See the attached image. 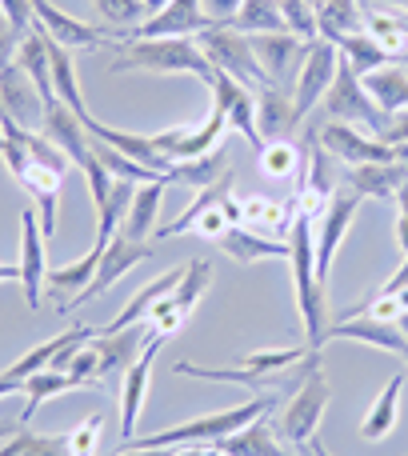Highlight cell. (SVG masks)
<instances>
[{"mask_svg":"<svg viewBox=\"0 0 408 456\" xmlns=\"http://www.w3.org/2000/svg\"><path fill=\"white\" fill-rule=\"evenodd\" d=\"M20 40H24V32L16 28V24L4 16V8H0V69H8V64L16 61V53H20Z\"/></svg>","mask_w":408,"mask_h":456,"instance_id":"42","label":"cell"},{"mask_svg":"<svg viewBox=\"0 0 408 456\" xmlns=\"http://www.w3.org/2000/svg\"><path fill=\"white\" fill-rule=\"evenodd\" d=\"M396 324H401V332L408 337V313H404V316H401V321H396Z\"/></svg>","mask_w":408,"mask_h":456,"instance_id":"55","label":"cell"},{"mask_svg":"<svg viewBox=\"0 0 408 456\" xmlns=\"http://www.w3.org/2000/svg\"><path fill=\"white\" fill-rule=\"evenodd\" d=\"M289 268H292V289H297L300 321H305V345L324 348V332H329V289L316 281L313 216L300 213V208H297L292 228H289Z\"/></svg>","mask_w":408,"mask_h":456,"instance_id":"2","label":"cell"},{"mask_svg":"<svg viewBox=\"0 0 408 456\" xmlns=\"http://www.w3.org/2000/svg\"><path fill=\"white\" fill-rule=\"evenodd\" d=\"M0 152H4V133H0Z\"/></svg>","mask_w":408,"mask_h":456,"instance_id":"56","label":"cell"},{"mask_svg":"<svg viewBox=\"0 0 408 456\" xmlns=\"http://www.w3.org/2000/svg\"><path fill=\"white\" fill-rule=\"evenodd\" d=\"M216 248L228 252L236 265H257V260H268V256H289V236L276 240V236H265V232H252V228H244V224H233L216 240Z\"/></svg>","mask_w":408,"mask_h":456,"instance_id":"25","label":"cell"},{"mask_svg":"<svg viewBox=\"0 0 408 456\" xmlns=\"http://www.w3.org/2000/svg\"><path fill=\"white\" fill-rule=\"evenodd\" d=\"M252 40V53L260 61V72H265L268 85L276 88H297V77L305 69V56L313 48V40H300L292 32H260Z\"/></svg>","mask_w":408,"mask_h":456,"instance_id":"9","label":"cell"},{"mask_svg":"<svg viewBox=\"0 0 408 456\" xmlns=\"http://www.w3.org/2000/svg\"><path fill=\"white\" fill-rule=\"evenodd\" d=\"M332 401V388L324 369L316 364L297 388H292L289 404H284L281 420H276V433H281L284 444H292V452H305L308 444L316 441V428H321V417Z\"/></svg>","mask_w":408,"mask_h":456,"instance_id":"4","label":"cell"},{"mask_svg":"<svg viewBox=\"0 0 408 456\" xmlns=\"http://www.w3.org/2000/svg\"><path fill=\"white\" fill-rule=\"evenodd\" d=\"M241 4H244V0H200L204 16H208L212 24H228L236 12H241Z\"/></svg>","mask_w":408,"mask_h":456,"instance_id":"45","label":"cell"},{"mask_svg":"<svg viewBox=\"0 0 408 456\" xmlns=\"http://www.w3.org/2000/svg\"><path fill=\"white\" fill-rule=\"evenodd\" d=\"M305 125L297 112V101H292V88H276L265 85L257 93V128H260V141H289V133Z\"/></svg>","mask_w":408,"mask_h":456,"instance_id":"19","label":"cell"},{"mask_svg":"<svg viewBox=\"0 0 408 456\" xmlns=\"http://www.w3.org/2000/svg\"><path fill=\"white\" fill-rule=\"evenodd\" d=\"M340 56H345L348 64H353V72L356 77H369V72H377V69H388V64H393V56L385 53V48L377 45V40L369 37V32H356V37H345L340 40Z\"/></svg>","mask_w":408,"mask_h":456,"instance_id":"36","label":"cell"},{"mask_svg":"<svg viewBox=\"0 0 408 456\" xmlns=\"http://www.w3.org/2000/svg\"><path fill=\"white\" fill-rule=\"evenodd\" d=\"M181 276H184V265H181V268H168L165 276H157V281H149L141 292H136L133 300H128L125 308H120L117 316H112L109 324H104V329H96V332H120V329H133V324H144V321H149V313H152V308H157L160 300H165L168 292L176 289V284H181Z\"/></svg>","mask_w":408,"mask_h":456,"instance_id":"24","label":"cell"},{"mask_svg":"<svg viewBox=\"0 0 408 456\" xmlns=\"http://www.w3.org/2000/svg\"><path fill=\"white\" fill-rule=\"evenodd\" d=\"M16 428H20V420H12V425H0V444H4V441H8V436H12V433H16Z\"/></svg>","mask_w":408,"mask_h":456,"instance_id":"52","label":"cell"},{"mask_svg":"<svg viewBox=\"0 0 408 456\" xmlns=\"http://www.w3.org/2000/svg\"><path fill=\"white\" fill-rule=\"evenodd\" d=\"M204 28H212V20L204 16L200 0H168L165 12L149 16L141 28L128 32V40H136V37H197Z\"/></svg>","mask_w":408,"mask_h":456,"instance_id":"20","label":"cell"},{"mask_svg":"<svg viewBox=\"0 0 408 456\" xmlns=\"http://www.w3.org/2000/svg\"><path fill=\"white\" fill-rule=\"evenodd\" d=\"M93 8L112 24V28H125V32L141 28L144 16H149L144 12V0H93Z\"/></svg>","mask_w":408,"mask_h":456,"instance_id":"38","label":"cell"},{"mask_svg":"<svg viewBox=\"0 0 408 456\" xmlns=\"http://www.w3.org/2000/svg\"><path fill=\"white\" fill-rule=\"evenodd\" d=\"M173 456H220V452L208 449V444H192V449H176Z\"/></svg>","mask_w":408,"mask_h":456,"instance_id":"48","label":"cell"},{"mask_svg":"<svg viewBox=\"0 0 408 456\" xmlns=\"http://www.w3.org/2000/svg\"><path fill=\"white\" fill-rule=\"evenodd\" d=\"M45 96H40L37 80L29 77V72L20 69V64H8V69H0V117L16 120L20 128H29V133H40L45 128Z\"/></svg>","mask_w":408,"mask_h":456,"instance_id":"12","label":"cell"},{"mask_svg":"<svg viewBox=\"0 0 408 456\" xmlns=\"http://www.w3.org/2000/svg\"><path fill=\"white\" fill-rule=\"evenodd\" d=\"M369 197H361L356 189H348V184H340L337 192H332V200L324 205V213L313 221V240H316V281L329 289V276H332V256H337V248L345 244L348 228H353L356 213H361V205Z\"/></svg>","mask_w":408,"mask_h":456,"instance_id":"8","label":"cell"},{"mask_svg":"<svg viewBox=\"0 0 408 456\" xmlns=\"http://www.w3.org/2000/svg\"><path fill=\"white\" fill-rule=\"evenodd\" d=\"M12 393H24V380H12L8 372H0V396H12Z\"/></svg>","mask_w":408,"mask_h":456,"instance_id":"46","label":"cell"},{"mask_svg":"<svg viewBox=\"0 0 408 456\" xmlns=\"http://www.w3.org/2000/svg\"><path fill=\"white\" fill-rule=\"evenodd\" d=\"M220 456H289L281 449V433H276V425H268L265 417L249 420L244 428H236L233 436H224V441L212 444Z\"/></svg>","mask_w":408,"mask_h":456,"instance_id":"27","label":"cell"},{"mask_svg":"<svg viewBox=\"0 0 408 456\" xmlns=\"http://www.w3.org/2000/svg\"><path fill=\"white\" fill-rule=\"evenodd\" d=\"M20 281V265H0V284Z\"/></svg>","mask_w":408,"mask_h":456,"instance_id":"50","label":"cell"},{"mask_svg":"<svg viewBox=\"0 0 408 456\" xmlns=\"http://www.w3.org/2000/svg\"><path fill=\"white\" fill-rule=\"evenodd\" d=\"M321 112L324 120H345V125H361L369 128L372 136H380V128H385V112H380V104L369 96V88H364V80L353 72V64L340 56V69H337V80H332V88L324 93L321 101Z\"/></svg>","mask_w":408,"mask_h":456,"instance_id":"6","label":"cell"},{"mask_svg":"<svg viewBox=\"0 0 408 456\" xmlns=\"http://www.w3.org/2000/svg\"><path fill=\"white\" fill-rule=\"evenodd\" d=\"M165 4H168V0H144V12L157 16V12H165ZM149 16H144V20H149Z\"/></svg>","mask_w":408,"mask_h":456,"instance_id":"51","label":"cell"},{"mask_svg":"<svg viewBox=\"0 0 408 456\" xmlns=\"http://www.w3.org/2000/svg\"><path fill=\"white\" fill-rule=\"evenodd\" d=\"M45 232H40V216L37 208H24L20 213V289L29 308H40V289H45L48 273H45Z\"/></svg>","mask_w":408,"mask_h":456,"instance_id":"18","label":"cell"},{"mask_svg":"<svg viewBox=\"0 0 408 456\" xmlns=\"http://www.w3.org/2000/svg\"><path fill=\"white\" fill-rule=\"evenodd\" d=\"M337 69H340V48L329 45V40H313V48H308V56H305V69H300V77H297V88H292L300 120H308V112L321 109L324 93H329L332 80H337Z\"/></svg>","mask_w":408,"mask_h":456,"instance_id":"13","label":"cell"},{"mask_svg":"<svg viewBox=\"0 0 408 456\" xmlns=\"http://www.w3.org/2000/svg\"><path fill=\"white\" fill-rule=\"evenodd\" d=\"M297 208H300L297 197H249V200H241V224L252 228V232H265V236L284 240Z\"/></svg>","mask_w":408,"mask_h":456,"instance_id":"22","label":"cell"},{"mask_svg":"<svg viewBox=\"0 0 408 456\" xmlns=\"http://www.w3.org/2000/svg\"><path fill=\"white\" fill-rule=\"evenodd\" d=\"M20 428H24V425H20ZM20 428H16V433L8 436L4 444H0V456H20V444H24V441H20Z\"/></svg>","mask_w":408,"mask_h":456,"instance_id":"47","label":"cell"},{"mask_svg":"<svg viewBox=\"0 0 408 456\" xmlns=\"http://www.w3.org/2000/svg\"><path fill=\"white\" fill-rule=\"evenodd\" d=\"M64 372L72 377V385H77V388L96 385V348H93V340L77 348V356L69 361V369H64Z\"/></svg>","mask_w":408,"mask_h":456,"instance_id":"41","label":"cell"},{"mask_svg":"<svg viewBox=\"0 0 408 456\" xmlns=\"http://www.w3.org/2000/svg\"><path fill=\"white\" fill-rule=\"evenodd\" d=\"M308 133L324 144V152L340 160V165L356 168V165H388V160H401L393 144H385L380 136H372L361 125H345V120H313Z\"/></svg>","mask_w":408,"mask_h":456,"instance_id":"7","label":"cell"},{"mask_svg":"<svg viewBox=\"0 0 408 456\" xmlns=\"http://www.w3.org/2000/svg\"><path fill=\"white\" fill-rule=\"evenodd\" d=\"M224 173H228L224 149H212V152H204V157H197V160H176V165L168 168V181L189 184V189H208V184H216Z\"/></svg>","mask_w":408,"mask_h":456,"instance_id":"32","label":"cell"},{"mask_svg":"<svg viewBox=\"0 0 408 456\" xmlns=\"http://www.w3.org/2000/svg\"><path fill=\"white\" fill-rule=\"evenodd\" d=\"M396 216H401V221H408V184H404V189L401 192H396Z\"/></svg>","mask_w":408,"mask_h":456,"instance_id":"49","label":"cell"},{"mask_svg":"<svg viewBox=\"0 0 408 456\" xmlns=\"http://www.w3.org/2000/svg\"><path fill=\"white\" fill-rule=\"evenodd\" d=\"M88 136H96V141H104L109 149H117V152H125L128 160H136V165H144V168H157V173H165L168 176V168H173V160L165 157V152L157 149V141H152V133H120V128H112V125H101V120H88ZM173 184V181H168Z\"/></svg>","mask_w":408,"mask_h":456,"instance_id":"21","label":"cell"},{"mask_svg":"<svg viewBox=\"0 0 408 456\" xmlns=\"http://www.w3.org/2000/svg\"><path fill=\"white\" fill-rule=\"evenodd\" d=\"M380 141L385 144H408V109L388 112L385 128H380Z\"/></svg>","mask_w":408,"mask_h":456,"instance_id":"44","label":"cell"},{"mask_svg":"<svg viewBox=\"0 0 408 456\" xmlns=\"http://www.w3.org/2000/svg\"><path fill=\"white\" fill-rule=\"evenodd\" d=\"M208 284H212V260H184V276H181V284H176L173 292H168L165 300H160L157 308L149 313V324L157 332H165V337H173L176 329L184 324V316L197 308V300L208 292Z\"/></svg>","mask_w":408,"mask_h":456,"instance_id":"10","label":"cell"},{"mask_svg":"<svg viewBox=\"0 0 408 456\" xmlns=\"http://www.w3.org/2000/svg\"><path fill=\"white\" fill-rule=\"evenodd\" d=\"M345 184L369 200H388L408 184V160H388V165H356L345 173Z\"/></svg>","mask_w":408,"mask_h":456,"instance_id":"23","label":"cell"},{"mask_svg":"<svg viewBox=\"0 0 408 456\" xmlns=\"http://www.w3.org/2000/svg\"><path fill=\"white\" fill-rule=\"evenodd\" d=\"M212 104H216V109L228 117V125H233L236 133H241L244 141L252 144V152L265 149V141H260V128H257V93H252V88L236 85L233 77L216 72V80H212Z\"/></svg>","mask_w":408,"mask_h":456,"instance_id":"17","label":"cell"},{"mask_svg":"<svg viewBox=\"0 0 408 456\" xmlns=\"http://www.w3.org/2000/svg\"><path fill=\"white\" fill-rule=\"evenodd\" d=\"M224 28H236L244 37H260V32H289L281 16V0H244L241 12L224 24Z\"/></svg>","mask_w":408,"mask_h":456,"instance_id":"34","label":"cell"},{"mask_svg":"<svg viewBox=\"0 0 408 456\" xmlns=\"http://www.w3.org/2000/svg\"><path fill=\"white\" fill-rule=\"evenodd\" d=\"M197 48L204 56H208V64L216 72H224V77H233L236 85L252 88V93H260V88L268 85L265 72H260V61L257 53H252V40L244 37V32L236 28H224V24H212V28L197 32Z\"/></svg>","mask_w":408,"mask_h":456,"instance_id":"5","label":"cell"},{"mask_svg":"<svg viewBox=\"0 0 408 456\" xmlns=\"http://www.w3.org/2000/svg\"><path fill=\"white\" fill-rule=\"evenodd\" d=\"M160 200H165V181L136 184L133 208H128L125 228H120V232L133 236V240H149V236H152V224H157V213H160Z\"/></svg>","mask_w":408,"mask_h":456,"instance_id":"29","label":"cell"},{"mask_svg":"<svg viewBox=\"0 0 408 456\" xmlns=\"http://www.w3.org/2000/svg\"><path fill=\"white\" fill-rule=\"evenodd\" d=\"M109 72H189V77L204 80L212 88L216 69L208 64V56L197 48L192 37H136V40H117L112 45V64Z\"/></svg>","mask_w":408,"mask_h":456,"instance_id":"1","label":"cell"},{"mask_svg":"<svg viewBox=\"0 0 408 456\" xmlns=\"http://www.w3.org/2000/svg\"><path fill=\"white\" fill-rule=\"evenodd\" d=\"M377 4H393V8H404L408 12V0H377Z\"/></svg>","mask_w":408,"mask_h":456,"instance_id":"54","label":"cell"},{"mask_svg":"<svg viewBox=\"0 0 408 456\" xmlns=\"http://www.w3.org/2000/svg\"><path fill=\"white\" fill-rule=\"evenodd\" d=\"M32 4V16H37V24L48 32V37L56 40V45L64 48H101V45H117V40H128V32L120 28H96V24L88 20H77V16H69L64 8H56L53 0H29Z\"/></svg>","mask_w":408,"mask_h":456,"instance_id":"11","label":"cell"},{"mask_svg":"<svg viewBox=\"0 0 408 456\" xmlns=\"http://www.w3.org/2000/svg\"><path fill=\"white\" fill-rule=\"evenodd\" d=\"M20 456H77L72 449V436H45V433H32L29 425L20 428Z\"/></svg>","mask_w":408,"mask_h":456,"instance_id":"40","label":"cell"},{"mask_svg":"<svg viewBox=\"0 0 408 456\" xmlns=\"http://www.w3.org/2000/svg\"><path fill=\"white\" fill-rule=\"evenodd\" d=\"M152 256V244L149 240H133V236H125V232H117L109 240V248H104V256H101V268H96V276H93V284H88L85 292H77V297L69 300V308H80L85 300H93V297H101V292H109L112 284L120 281L125 273H133L141 260H149Z\"/></svg>","mask_w":408,"mask_h":456,"instance_id":"15","label":"cell"},{"mask_svg":"<svg viewBox=\"0 0 408 456\" xmlns=\"http://www.w3.org/2000/svg\"><path fill=\"white\" fill-rule=\"evenodd\" d=\"M364 88H369V96L380 104V112H401L408 109V72L401 64H388V69H377L364 77Z\"/></svg>","mask_w":408,"mask_h":456,"instance_id":"30","label":"cell"},{"mask_svg":"<svg viewBox=\"0 0 408 456\" xmlns=\"http://www.w3.org/2000/svg\"><path fill=\"white\" fill-rule=\"evenodd\" d=\"M257 157H260V173L265 176H273V181H289L292 173H305L308 152H300L292 141H268Z\"/></svg>","mask_w":408,"mask_h":456,"instance_id":"37","label":"cell"},{"mask_svg":"<svg viewBox=\"0 0 408 456\" xmlns=\"http://www.w3.org/2000/svg\"><path fill=\"white\" fill-rule=\"evenodd\" d=\"M72 377L69 372H56V369H45V372H32L29 380H24V409H20V425H29L32 417H37V409L40 404H48L53 396H61V393H72Z\"/></svg>","mask_w":408,"mask_h":456,"instance_id":"31","label":"cell"},{"mask_svg":"<svg viewBox=\"0 0 408 456\" xmlns=\"http://www.w3.org/2000/svg\"><path fill=\"white\" fill-rule=\"evenodd\" d=\"M364 32V0H316V37L340 45Z\"/></svg>","mask_w":408,"mask_h":456,"instance_id":"26","label":"cell"},{"mask_svg":"<svg viewBox=\"0 0 408 456\" xmlns=\"http://www.w3.org/2000/svg\"><path fill=\"white\" fill-rule=\"evenodd\" d=\"M72 436V449H77V456H93L96 452V436H101V417H88L85 425L77 428Z\"/></svg>","mask_w":408,"mask_h":456,"instance_id":"43","label":"cell"},{"mask_svg":"<svg viewBox=\"0 0 408 456\" xmlns=\"http://www.w3.org/2000/svg\"><path fill=\"white\" fill-rule=\"evenodd\" d=\"M165 332L152 329L149 345L141 348V356H136V364L125 372V380H120V436H125V444L136 436V425H141V409H144V396H149V380H152V364H157V353L160 345H165Z\"/></svg>","mask_w":408,"mask_h":456,"instance_id":"14","label":"cell"},{"mask_svg":"<svg viewBox=\"0 0 408 456\" xmlns=\"http://www.w3.org/2000/svg\"><path fill=\"white\" fill-rule=\"evenodd\" d=\"M104 248L109 244H101V240H93V248L85 252V256L77 260V265H64V268H53L48 273V292H85L88 284H93V276H96V268H101V256H104Z\"/></svg>","mask_w":408,"mask_h":456,"instance_id":"33","label":"cell"},{"mask_svg":"<svg viewBox=\"0 0 408 456\" xmlns=\"http://www.w3.org/2000/svg\"><path fill=\"white\" fill-rule=\"evenodd\" d=\"M152 324H133V329L120 332H96L93 348H96V380H125V372L136 364L141 348L149 345Z\"/></svg>","mask_w":408,"mask_h":456,"instance_id":"16","label":"cell"},{"mask_svg":"<svg viewBox=\"0 0 408 456\" xmlns=\"http://www.w3.org/2000/svg\"><path fill=\"white\" fill-rule=\"evenodd\" d=\"M308 452H313V456H332L329 449H324V444L321 441H313V444H308Z\"/></svg>","mask_w":408,"mask_h":456,"instance_id":"53","label":"cell"},{"mask_svg":"<svg viewBox=\"0 0 408 456\" xmlns=\"http://www.w3.org/2000/svg\"><path fill=\"white\" fill-rule=\"evenodd\" d=\"M233 181H236V173H233V168H228V173L220 176L216 184H208V189H197V200H192V205L184 208V213L176 216V221L168 224V228H157V236H160V240H168V236H184V232H189V228H192V221H197V216L204 213V208H212V205H216V200L233 197Z\"/></svg>","mask_w":408,"mask_h":456,"instance_id":"35","label":"cell"},{"mask_svg":"<svg viewBox=\"0 0 408 456\" xmlns=\"http://www.w3.org/2000/svg\"><path fill=\"white\" fill-rule=\"evenodd\" d=\"M401 393H404V372H396V377H388V385L377 393V401L369 404V412H364L361 420V441H385L388 433L396 428V417H401Z\"/></svg>","mask_w":408,"mask_h":456,"instance_id":"28","label":"cell"},{"mask_svg":"<svg viewBox=\"0 0 408 456\" xmlns=\"http://www.w3.org/2000/svg\"><path fill=\"white\" fill-rule=\"evenodd\" d=\"M284 28L300 40H321L316 37V0H281Z\"/></svg>","mask_w":408,"mask_h":456,"instance_id":"39","label":"cell"},{"mask_svg":"<svg viewBox=\"0 0 408 456\" xmlns=\"http://www.w3.org/2000/svg\"><path fill=\"white\" fill-rule=\"evenodd\" d=\"M276 404V396H260V401H249V404H236V409H224V412H208V417H197V420H184V425H173V428H160L152 436H133L125 449H192V444H216L224 436H233L236 428H244L249 420L257 417H268Z\"/></svg>","mask_w":408,"mask_h":456,"instance_id":"3","label":"cell"}]
</instances>
